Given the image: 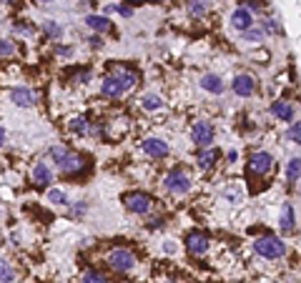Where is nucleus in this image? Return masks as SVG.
I'll list each match as a JSON object with an SVG mask.
<instances>
[{
    "label": "nucleus",
    "instance_id": "f257e3e1",
    "mask_svg": "<svg viewBox=\"0 0 301 283\" xmlns=\"http://www.w3.org/2000/svg\"><path fill=\"white\" fill-rule=\"evenodd\" d=\"M254 250L258 256L268 258V260H276V258H281L286 253V246H284V240H278L274 236H261V238L254 240Z\"/></svg>",
    "mask_w": 301,
    "mask_h": 283
},
{
    "label": "nucleus",
    "instance_id": "f03ea898",
    "mask_svg": "<svg viewBox=\"0 0 301 283\" xmlns=\"http://www.w3.org/2000/svg\"><path fill=\"white\" fill-rule=\"evenodd\" d=\"M268 170H274V156L266 153V150L251 153V158H248V168H246L248 178H251V176H266Z\"/></svg>",
    "mask_w": 301,
    "mask_h": 283
},
{
    "label": "nucleus",
    "instance_id": "7ed1b4c3",
    "mask_svg": "<svg viewBox=\"0 0 301 283\" xmlns=\"http://www.w3.org/2000/svg\"><path fill=\"white\" fill-rule=\"evenodd\" d=\"M123 206H126L130 213H138V216H143V213H148L150 208H154V198H150L148 193L133 190V193L123 196Z\"/></svg>",
    "mask_w": 301,
    "mask_h": 283
},
{
    "label": "nucleus",
    "instance_id": "20e7f679",
    "mask_svg": "<svg viewBox=\"0 0 301 283\" xmlns=\"http://www.w3.org/2000/svg\"><path fill=\"white\" fill-rule=\"evenodd\" d=\"M108 266L113 270H118V273H128L136 266V256L130 250H126V248H113L110 256H108Z\"/></svg>",
    "mask_w": 301,
    "mask_h": 283
},
{
    "label": "nucleus",
    "instance_id": "39448f33",
    "mask_svg": "<svg viewBox=\"0 0 301 283\" xmlns=\"http://www.w3.org/2000/svg\"><path fill=\"white\" fill-rule=\"evenodd\" d=\"M164 186H166V190L184 196V193H188V190H191V178H188V176H186L181 168H174V170L166 176Z\"/></svg>",
    "mask_w": 301,
    "mask_h": 283
},
{
    "label": "nucleus",
    "instance_id": "423d86ee",
    "mask_svg": "<svg viewBox=\"0 0 301 283\" xmlns=\"http://www.w3.org/2000/svg\"><path fill=\"white\" fill-rule=\"evenodd\" d=\"M208 246H211V238H208L204 230H191V233L186 236V248H188V253H194V256H204V253L208 250Z\"/></svg>",
    "mask_w": 301,
    "mask_h": 283
},
{
    "label": "nucleus",
    "instance_id": "0eeeda50",
    "mask_svg": "<svg viewBox=\"0 0 301 283\" xmlns=\"http://www.w3.org/2000/svg\"><path fill=\"white\" fill-rule=\"evenodd\" d=\"M191 140H194L196 146H201V148L211 146V140H214V128H211V123L198 120V123L191 128Z\"/></svg>",
    "mask_w": 301,
    "mask_h": 283
},
{
    "label": "nucleus",
    "instance_id": "6e6552de",
    "mask_svg": "<svg viewBox=\"0 0 301 283\" xmlns=\"http://www.w3.org/2000/svg\"><path fill=\"white\" fill-rule=\"evenodd\" d=\"M231 26L236 28V30H248V28H254V13L248 10V8H236L234 13H231Z\"/></svg>",
    "mask_w": 301,
    "mask_h": 283
},
{
    "label": "nucleus",
    "instance_id": "1a4fd4ad",
    "mask_svg": "<svg viewBox=\"0 0 301 283\" xmlns=\"http://www.w3.org/2000/svg\"><path fill=\"white\" fill-rule=\"evenodd\" d=\"M10 100L18 106V108H33L36 106V93L30 88H10Z\"/></svg>",
    "mask_w": 301,
    "mask_h": 283
},
{
    "label": "nucleus",
    "instance_id": "9d476101",
    "mask_svg": "<svg viewBox=\"0 0 301 283\" xmlns=\"http://www.w3.org/2000/svg\"><path fill=\"white\" fill-rule=\"evenodd\" d=\"M100 93L106 96V98H110V100H116V98H120L123 93H126V88L120 86V80L110 73V76H106L103 78V86H100Z\"/></svg>",
    "mask_w": 301,
    "mask_h": 283
},
{
    "label": "nucleus",
    "instance_id": "9b49d317",
    "mask_svg": "<svg viewBox=\"0 0 301 283\" xmlns=\"http://www.w3.org/2000/svg\"><path fill=\"white\" fill-rule=\"evenodd\" d=\"M113 76L120 80V86L126 88V93H128V90H133V88L138 86V73H136V70H130V68L116 66V68H113Z\"/></svg>",
    "mask_w": 301,
    "mask_h": 283
},
{
    "label": "nucleus",
    "instance_id": "f8f14e48",
    "mask_svg": "<svg viewBox=\"0 0 301 283\" xmlns=\"http://www.w3.org/2000/svg\"><path fill=\"white\" fill-rule=\"evenodd\" d=\"M231 88H234V93L236 96H251L254 90H256V80L251 78V76H246V73H241V76H236L234 78V83H231Z\"/></svg>",
    "mask_w": 301,
    "mask_h": 283
},
{
    "label": "nucleus",
    "instance_id": "ddd939ff",
    "mask_svg": "<svg viewBox=\"0 0 301 283\" xmlns=\"http://www.w3.org/2000/svg\"><path fill=\"white\" fill-rule=\"evenodd\" d=\"M143 150H146L150 158H166V156H168V146H166L164 140H158V138L143 140Z\"/></svg>",
    "mask_w": 301,
    "mask_h": 283
},
{
    "label": "nucleus",
    "instance_id": "4468645a",
    "mask_svg": "<svg viewBox=\"0 0 301 283\" xmlns=\"http://www.w3.org/2000/svg\"><path fill=\"white\" fill-rule=\"evenodd\" d=\"M83 168H86V160H83L78 153H68V156H66V160L60 163V170H63V173H68V176H76V173H78V170H83Z\"/></svg>",
    "mask_w": 301,
    "mask_h": 283
},
{
    "label": "nucleus",
    "instance_id": "2eb2a0df",
    "mask_svg": "<svg viewBox=\"0 0 301 283\" xmlns=\"http://www.w3.org/2000/svg\"><path fill=\"white\" fill-rule=\"evenodd\" d=\"M281 230L284 233H291L294 228H296V213H294V206L291 203H284L281 206Z\"/></svg>",
    "mask_w": 301,
    "mask_h": 283
},
{
    "label": "nucleus",
    "instance_id": "dca6fc26",
    "mask_svg": "<svg viewBox=\"0 0 301 283\" xmlns=\"http://www.w3.org/2000/svg\"><path fill=\"white\" fill-rule=\"evenodd\" d=\"M271 113H274L278 120H286V123L294 120V106L286 103V100H276V103L271 106Z\"/></svg>",
    "mask_w": 301,
    "mask_h": 283
},
{
    "label": "nucleus",
    "instance_id": "f3484780",
    "mask_svg": "<svg viewBox=\"0 0 301 283\" xmlns=\"http://www.w3.org/2000/svg\"><path fill=\"white\" fill-rule=\"evenodd\" d=\"M33 180H36V186H40V188L50 186V180H53V173H50V168H48L46 163H38V166L33 168Z\"/></svg>",
    "mask_w": 301,
    "mask_h": 283
},
{
    "label": "nucleus",
    "instance_id": "a211bd4d",
    "mask_svg": "<svg viewBox=\"0 0 301 283\" xmlns=\"http://www.w3.org/2000/svg\"><path fill=\"white\" fill-rule=\"evenodd\" d=\"M201 88L208 90V93H214V96H221V93H224V83H221L218 76H204V78H201Z\"/></svg>",
    "mask_w": 301,
    "mask_h": 283
},
{
    "label": "nucleus",
    "instance_id": "6ab92c4d",
    "mask_svg": "<svg viewBox=\"0 0 301 283\" xmlns=\"http://www.w3.org/2000/svg\"><path fill=\"white\" fill-rule=\"evenodd\" d=\"M86 23H88V28H93V30H98V33H103V30L110 28V20L103 18V16H88Z\"/></svg>",
    "mask_w": 301,
    "mask_h": 283
},
{
    "label": "nucleus",
    "instance_id": "aec40b11",
    "mask_svg": "<svg viewBox=\"0 0 301 283\" xmlns=\"http://www.w3.org/2000/svg\"><path fill=\"white\" fill-rule=\"evenodd\" d=\"M216 158H218V150H214V148H204V150L198 153V166H201V168H211V166L216 163Z\"/></svg>",
    "mask_w": 301,
    "mask_h": 283
},
{
    "label": "nucleus",
    "instance_id": "412c9836",
    "mask_svg": "<svg viewBox=\"0 0 301 283\" xmlns=\"http://www.w3.org/2000/svg\"><path fill=\"white\" fill-rule=\"evenodd\" d=\"M286 178L288 180H298L301 178V158H291L286 166Z\"/></svg>",
    "mask_w": 301,
    "mask_h": 283
},
{
    "label": "nucleus",
    "instance_id": "4be33fe9",
    "mask_svg": "<svg viewBox=\"0 0 301 283\" xmlns=\"http://www.w3.org/2000/svg\"><path fill=\"white\" fill-rule=\"evenodd\" d=\"M188 10H191V16H206L208 0H188Z\"/></svg>",
    "mask_w": 301,
    "mask_h": 283
},
{
    "label": "nucleus",
    "instance_id": "5701e85b",
    "mask_svg": "<svg viewBox=\"0 0 301 283\" xmlns=\"http://www.w3.org/2000/svg\"><path fill=\"white\" fill-rule=\"evenodd\" d=\"M244 40L246 43H261L264 40V30L261 28H248V30H244Z\"/></svg>",
    "mask_w": 301,
    "mask_h": 283
},
{
    "label": "nucleus",
    "instance_id": "b1692460",
    "mask_svg": "<svg viewBox=\"0 0 301 283\" xmlns=\"http://www.w3.org/2000/svg\"><path fill=\"white\" fill-rule=\"evenodd\" d=\"M48 200H50V203H56V206H66V203H68V196H66L60 188H50Z\"/></svg>",
    "mask_w": 301,
    "mask_h": 283
},
{
    "label": "nucleus",
    "instance_id": "393cba45",
    "mask_svg": "<svg viewBox=\"0 0 301 283\" xmlns=\"http://www.w3.org/2000/svg\"><path fill=\"white\" fill-rule=\"evenodd\" d=\"M161 106H164V103H161L158 96H150V93L143 96V108H146V110H158Z\"/></svg>",
    "mask_w": 301,
    "mask_h": 283
},
{
    "label": "nucleus",
    "instance_id": "a878e982",
    "mask_svg": "<svg viewBox=\"0 0 301 283\" xmlns=\"http://www.w3.org/2000/svg\"><path fill=\"white\" fill-rule=\"evenodd\" d=\"M46 33L50 36V40H58V38L63 36V28H60L56 20H48V23H46Z\"/></svg>",
    "mask_w": 301,
    "mask_h": 283
},
{
    "label": "nucleus",
    "instance_id": "bb28decb",
    "mask_svg": "<svg viewBox=\"0 0 301 283\" xmlns=\"http://www.w3.org/2000/svg\"><path fill=\"white\" fill-rule=\"evenodd\" d=\"M68 153H70V150H68V148H63V146H53V148H50V158H53L58 166L66 160V156H68Z\"/></svg>",
    "mask_w": 301,
    "mask_h": 283
},
{
    "label": "nucleus",
    "instance_id": "cd10ccee",
    "mask_svg": "<svg viewBox=\"0 0 301 283\" xmlns=\"http://www.w3.org/2000/svg\"><path fill=\"white\" fill-rule=\"evenodd\" d=\"M83 283H108V280H106V276H103V273H98V270H86Z\"/></svg>",
    "mask_w": 301,
    "mask_h": 283
},
{
    "label": "nucleus",
    "instance_id": "c85d7f7f",
    "mask_svg": "<svg viewBox=\"0 0 301 283\" xmlns=\"http://www.w3.org/2000/svg\"><path fill=\"white\" fill-rule=\"evenodd\" d=\"M68 128H70V133H76V136L86 133V118H73V120L68 123Z\"/></svg>",
    "mask_w": 301,
    "mask_h": 283
},
{
    "label": "nucleus",
    "instance_id": "c756f323",
    "mask_svg": "<svg viewBox=\"0 0 301 283\" xmlns=\"http://www.w3.org/2000/svg\"><path fill=\"white\" fill-rule=\"evenodd\" d=\"M10 280H13V270H10L8 260H3L0 263V283H10Z\"/></svg>",
    "mask_w": 301,
    "mask_h": 283
},
{
    "label": "nucleus",
    "instance_id": "7c9ffc66",
    "mask_svg": "<svg viewBox=\"0 0 301 283\" xmlns=\"http://www.w3.org/2000/svg\"><path fill=\"white\" fill-rule=\"evenodd\" d=\"M288 140H294V143L301 146V120H298V123H291V128H288Z\"/></svg>",
    "mask_w": 301,
    "mask_h": 283
},
{
    "label": "nucleus",
    "instance_id": "2f4dec72",
    "mask_svg": "<svg viewBox=\"0 0 301 283\" xmlns=\"http://www.w3.org/2000/svg\"><path fill=\"white\" fill-rule=\"evenodd\" d=\"M0 53H3V58H10V56L16 53V48H13V43H10L8 38L0 40Z\"/></svg>",
    "mask_w": 301,
    "mask_h": 283
},
{
    "label": "nucleus",
    "instance_id": "473e14b6",
    "mask_svg": "<svg viewBox=\"0 0 301 283\" xmlns=\"http://www.w3.org/2000/svg\"><path fill=\"white\" fill-rule=\"evenodd\" d=\"M118 13H120L123 18H130V16H133V8H128V6H118Z\"/></svg>",
    "mask_w": 301,
    "mask_h": 283
},
{
    "label": "nucleus",
    "instance_id": "72a5a7b5",
    "mask_svg": "<svg viewBox=\"0 0 301 283\" xmlns=\"http://www.w3.org/2000/svg\"><path fill=\"white\" fill-rule=\"evenodd\" d=\"M83 210H86V203H78V206L73 208V213H83Z\"/></svg>",
    "mask_w": 301,
    "mask_h": 283
},
{
    "label": "nucleus",
    "instance_id": "f704fd0d",
    "mask_svg": "<svg viewBox=\"0 0 301 283\" xmlns=\"http://www.w3.org/2000/svg\"><path fill=\"white\" fill-rule=\"evenodd\" d=\"M266 30H276V23H274V20H266Z\"/></svg>",
    "mask_w": 301,
    "mask_h": 283
},
{
    "label": "nucleus",
    "instance_id": "c9c22d12",
    "mask_svg": "<svg viewBox=\"0 0 301 283\" xmlns=\"http://www.w3.org/2000/svg\"><path fill=\"white\" fill-rule=\"evenodd\" d=\"M38 6H48V3H53V0H36Z\"/></svg>",
    "mask_w": 301,
    "mask_h": 283
},
{
    "label": "nucleus",
    "instance_id": "e433bc0d",
    "mask_svg": "<svg viewBox=\"0 0 301 283\" xmlns=\"http://www.w3.org/2000/svg\"><path fill=\"white\" fill-rule=\"evenodd\" d=\"M146 3H164V0H146Z\"/></svg>",
    "mask_w": 301,
    "mask_h": 283
},
{
    "label": "nucleus",
    "instance_id": "4c0bfd02",
    "mask_svg": "<svg viewBox=\"0 0 301 283\" xmlns=\"http://www.w3.org/2000/svg\"><path fill=\"white\" fill-rule=\"evenodd\" d=\"M164 283H168V280H164ZM171 283H176V280H171Z\"/></svg>",
    "mask_w": 301,
    "mask_h": 283
},
{
    "label": "nucleus",
    "instance_id": "58836bf2",
    "mask_svg": "<svg viewBox=\"0 0 301 283\" xmlns=\"http://www.w3.org/2000/svg\"><path fill=\"white\" fill-rule=\"evenodd\" d=\"M298 193H301V186H298Z\"/></svg>",
    "mask_w": 301,
    "mask_h": 283
}]
</instances>
